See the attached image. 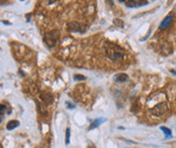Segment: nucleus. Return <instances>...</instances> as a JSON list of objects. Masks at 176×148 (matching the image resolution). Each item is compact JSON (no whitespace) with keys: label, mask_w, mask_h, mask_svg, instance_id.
<instances>
[{"label":"nucleus","mask_w":176,"mask_h":148,"mask_svg":"<svg viewBox=\"0 0 176 148\" xmlns=\"http://www.w3.org/2000/svg\"><path fill=\"white\" fill-rule=\"evenodd\" d=\"M168 109L169 108H168L167 102H161L157 104L156 106H154L153 108H151L150 112L152 113L154 116H156V117H161V116H163L168 111Z\"/></svg>","instance_id":"7ed1b4c3"},{"label":"nucleus","mask_w":176,"mask_h":148,"mask_svg":"<svg viewBox=\"0 0 176 148\" xmlns=\"http://www.w3.org/2000/svg\"><path fill=\"white\" fill-rule=\"evenodd\" d=\"M69 141H70V129L67 128V130H66V144H69Z\"/></svg>","instance_id":"ddd939ff"},{"label":"nucleus","mask_w":176,"mask_h":148,"mask_svg":"<svg viewBox=\"0 0 176 148\" xmlns=\"http://www.w3.org/2000/svg\"><path fill=\"white\" fill-rule=\"evenodd\" d=\"M161 130L164 132L165 135H167V136H171V130L166 127H161Z\"/></svg>","instance_id":"f8f14e48"},{"label":"nucleus","mask_w":176,"mask_h":148,"mask_svg":"<svg viewBox=\"0 0 176 148\" xmlns=\"http://www.w3.org/2000/svg\"><path fill=\"white\" fill-rule=\"evenodd\" d=\"M18 126H19V122L17 120H11L6 125V129H7V130H13V129L18 127Z\"/></svg>","instance_id":"0eeeda50"},{"label":"nucleus","mask_w":176,"mask_h":148,"mask_svg":"<svg viewBox=\"0 0 176 148\" xmlns=\"http://www.w3.org/2000/svg\"><path fill=\"white\" fill-rule=\"evenodd\" d=\"M171 73H172V74H174V75L176 76V72H175V71H171Z\"/></svg>","instance_id":"dca6fc26"},{"label":"nucleus","mask_w":176,"mask_h":148,"mask_svg":"<svg viewBox=\"0 0 176 148\" xmlns=\"http://www.w3.org/2000/svg\"><path fill=\"white\" fill-rule=\"evenodd\" d=\"M68 28H69V30L72 31V32H84V31H85V28H84L83 25L76 22V21L69 22Z\"/></svg>","instance_id":"20e7f679"},{"label":"nucleus","mask_w":176,"mask_h":148,"mask_svg":"<svg viewBox=\"0 0 176 148\" xmlns=\"http://www.w3.org/2000/svg\"><path fill=\"white\" fill-rule=\"evenodd\" d=\"M42 99L43 101L45 102L47 105H49V104H51L52 103V101H53V96L51 95V94H48L47 93L46 95H43L42 96Z\"/></svg>","instance_id":"1a4fd4ad"},{"label":"nucleus","mask_w":176,"mask_h":148,"mask_svg":"<svg viewBox=\"0 0 176 148\" xmlns=\"http://www.w3.org/2000/svg\"><path fill=\"white\" fill-rule=\"evenodd\" d=\"M1 121H2V118H1V116H0V123H1Z\"/></svg>","instance_id":"f3484780"},{"label":"nucleus","mask_w":176,"mask_h":148,"mask_svg":"<svg viewBox=\"0 0 176 148\" xmlns=\"http://www.w3.org/2000/svg\"><path fill=\"white\" fill-rule=\"evenodd\" d=\"M0 148H3V147H2V145H1V144H0Z\"/></svg>","instance_id":"a211bd4d"},{"label":"nucleus","mask_w":176,"mask_h":148,"mask_svg":"<svg viewBox=\"0 0 176 148\" xmlns=\"http://www.w3.org/2000/svg\"><path fill=\"white\" fill-rule=\"evenodd\" d=\"M74 79H75V80H85L86 78L84 77V76H82V75H75Z\"/></svg>","instance_id":"2eb2a0df"},{"label":"nucleus","mask_w":176,"mask_h":148,"mask_svg":"<svg viewBox=\"0 0 176 148\" xmlns=\"http://www.w3.org/2000/svg\"><path fill=\"white\" fill-rule=\"evenodd\" d=\"M125 5L128 7H140V6L147 5L148 1H140V0H133V1H125Z\"/></svg>","instance_id":"423d86ee"},{"label":"nucleus","mask_w":176,"mask_h":148,"mask_svg":"<svg viewBox=\"0 0 176 148\" xmlns=\"http://www.w3.org/2000/svg\"><path fill=\"white\" fill-rule=\"evenodd\" d=\"M60 37V32L59 30H52L49 31L45 34V37H44V40H45V43L47 46L49 48H53V46L56 45V43L58 42Z\"/></svg>","instance_id":"f03ea898"},{"label":"nucleus","mask_w":176,"mask_h":148,"mask_svg":"<svg viewBox=\"0 0 176 148\" xmlns=\"http://www.w3.org/2000/svg\"><path fill=\"white\" fill-rule=\"evenodd\" d=\"M6 110H7V107H6L4 104H1V105H0V116L4 115L6 113Z\"/></svg>","instance_id":"9b49d317"},{"label":"nucleus","mask_w":176,"mask_h":148,"mask_svg":"<svg viewBox=\"0 0 176 148\" xmlns=\"http://www.w3.org/2000/svg\"><path fill=\"white\" fill-rule=\"evenodd\" d=\"M104 121L103 119H97V120L95 122H93L92 124H91V126L89 127V130H91V129H93V128H95V127H98L99 124L100 123H102V122Z\"/></svg>","instance_id":"9d476101"},{"label":"nucleus","mask_w":176,"mask_h":148,"mask_svg":"<svg viewBox=\"0 0 176 148\" xmlns=\"http://www.w3.org/2000/svg\"><path fill=\"white\" fill-rule=\"evenodd\" d=\"M128 80V77L127 74H118L115 76V81L121 82V83H122V82H127Z\"/></svg>","instance_id":"6e6552de"},{"label":"nucleus","mask_w":176,"mask_h":148,"mask_svg":"<svg viewBox=\"0 0 176 148\" xmlns=\"http://www.w3.org/2000/svg\"><path fill=\"white\" fill-rule=\"evenodd\" d=\"M105 52H106V56L114 62H118L124 58V52H122V49L117 45H114V43H107V45H105Z\"/></svg>","instance_id":"f257e3e1"},{"label":"nucleus","mask_w":176,"mask_h":148,"mask_svg":"<svg viewBox=\"0 0 176 148\" xmlns=\"http://www.w3.org/2000/svg\"><path fill=\"white\" fill-rule=\"evenodd\" d=\"M114 22L115 25H118V27H121V28L124 27V22H122L121 20H119V19H114Z\"/></svg>","instance_id":"4468645a"},{"label":"nucleus","mask_w":176,"mask_h":148,"mask_svg":"<svg viewBox=\"0 0 176 148\" xmlns=\"http://www.w3.org/2000/svg\"><path fill=\"white\" fill-rule=\"evenodd\" d=\"M172 20H173V15H172V14L168 15V16H166L164 19L162 20V22L160 23L159 28H160V29H166V28H168L169 25L171 24Z\"/></svg>","instance_id":"39448f33"}]
</instances>
